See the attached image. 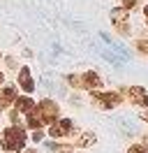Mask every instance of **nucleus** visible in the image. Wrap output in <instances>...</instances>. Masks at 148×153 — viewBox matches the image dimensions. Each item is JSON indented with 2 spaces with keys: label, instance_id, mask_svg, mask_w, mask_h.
Returning a JSON list of instances; mask_svg holds the SVG:
<instances>
[{
  "label": "nucleus",
  "instance_id": "f257e3e1",
  "mask_svg": "<svg viewBox=\"0 0 148 153\" xmlns=\"http://www.w3.org/2000/svg\"><path fill=\"white\" fill-rule=\"evenodd\" d=\"M23 144H26V132H23L21 128L12 125V128H7V130L2 132V146H5L7 151H21Z\"/></svg>",
  "mask_w": 148,
  "mask_h": 153
},
{
  "label": "nucleus",
  "instance_id": "f03ea898",
  "mask_svg": "<svg viewBox=\"0 0 148 153\" xmlns=\"http://www.w3.org/2000/svg\"><path fill=\"white\" fill-rule=\"evenodd\" d=\"M35 111V116H37V121L44 125V123H53L56 118H58V105H56L53 100H44V102H39V107L37 109H33Z\"/></svg>",
  "mask_w": 148,
  "mask_h": 153
},
{
  "label": "nucleus",
  "instance_id": "7ed1b4c3",
  "mask_svg": "<svg viewBox=\"0 0 148 153\" xmlns=\"http://www.w3.org/2000/svg\"><path fill=\"white\" fill-rule=\"evenodd\" d=\"M111 23L116 26V30H120L123 35L130 33V12L125 7H116L111 10Z\"/></svg>",
  "mask_w": 148,
  "mask_h": 153
},
{
  "label": "nucleus",
  "instance_id": "20e7f679",
  "mask_svg": "<svg viewBox=\"0 0 148 153\" xmlns=\"http://www.w3.org/2000/svg\"><path fill=\"white\" fill-rule=\"evenodd\" d=\"M92 102L104 107V109H111V107L120 105V95L118 93H100V91L95 88V91H92Z\"/></svg>",
  "mask_w": 148,
  "mask_h": 153
},
{
  "label": "nucleus",
  "instance_id": "39448f33",
  "mask_svg": "<svg viewBox=\"0 0 148 153\" xmlns=\"http://www.w3.org/2000/svg\"><path fill=\"white\" fill-rule=\"evenodd\" d=\"M125 93H127V97L134 102V105L148 107V93H146L141 86H130V88H125Z\"/></svg>",
  "mask_w": 148,
  "mask_h": 153
},
{
  "label": "nucleus",
  "instance_id": "423d86ee",
  "mask_svg": "<svg viewBox=\"0 0 148 153\" xmlns=\"http://www.w3.org/2000/svg\"><path fill=\"white\" fill-rule=\"evenodd\" d=\"M74 130V123L70 121V118H63V121H58V123H53L51 125V130H49V134L51 137H65V134H70Z\"/></svg>",
  "mask_w": 148,
  "mask_h": 153
},
{
  "label": "nucleus",
  "instance_id": "0eeeda50",
  "mask_svg": "<svg viewBox=\"0 0 148 153\" xmlns=\"http://www.w3.org/2000/svg\"><path fill=\"white\" fill-rule=\"evenodd\" d=\"M79 84H81V88H88V91H95V88L102 86V79L95 72H83L81 76H79Z\"/></svg>",
  "mask_w": 148,
  "mask_h": 153
},
{
  "label": "nucleus",
  "instance_id": "6e6552de",
  "mask_svg": "<svg viewBox=\"0 0 148 153\" xmlns=\"http://www.w3.org/2000/svg\"><path fill=\"white\" fill-rule=\"evenodd\" d=\"M18 86L23 88L26 93H33V91H35V81H33L28 67H21V70H18Z\"/></svg>",
  "mask_w": 148,
  "mask_h": 153
},
{
  "label": "nucleus",
  "instance_id": "1a4fd4ad",
  "mask_svg": "<svg viewBox=\"0 0 148 153\" xmlns=\"http://www.w3.org/2000/svg\"><path fill=\"white\" fill-rule=\"evenodd\" d=\"M14 100H16V88L14 86L2 88V93H0V111H5L9 105H14Z\"/></svg>",
  "mask_w": 148,
  "mask_h": 153
},
{
  "label": "nucleus",
  "instance_id": "9d476101",
  "mask_svg": "<svg viewBox=\"0 0 148 153\" xmlns=\"http://www.w3.org/2000/svg\"><path fill=\"white\" fill-rule=\"evenodd\" d=\"M14 105H16L18 111H30V109H35V102L30 100V97H18V100H14Z\"/></svg>",
  "mask_w": 148,
  "mask_h": 153
},
{
  "label": "nucleus",
  "instance_id": "9b49d317",
  "mask_svg": "<svg viewBox=\"0 0 148 153\" xmlns=\"http://www.w3.org/2000/svg\"><path fill=\"white\" fill-rule=\"evenodd\" d=\"M51 151H56V153H72V146H67V144H46Z\"/></svg>",
  "mask_w": 148,
  "mask_h": 153
},
{
  "label": "nucleus",
  "instance_id": "f8f14e48",
  "mask_svg": "<svg viewBox=\"0 0 148 153\" xmlns=\"http://www.w3.org/2000/svg\"><path fill=\"white\" fill-rule=\"evenodd\" d=\"M127 153H148V146L146 144H134V146H130Z\"/></svg>",
  "mask_w": 148,
  "mask_h": 153
},
{
  "label": "nucleus",
  "instance_id": "ddd939ff",
  "mask_svg": "<svg viewBox=\"0 0 148 153\" xmlns=\"http://www.w3.org/2000/svg\"><path fill=\"white\" fill-rule=\"evenodd\" d=\"M92 142H95V137H92V134H83V137H81L76 144H79V146H90Z\"/></svg>",
  "mask_w": 148,
  "mask_h": 153
},
{
  "label": "nucleus",
  "instance_id": "4468645a",
  "mask_svg": "<svg viewBox=\"0 0 148 153\" xmlns=\"http://www.w3.org/2000/svg\"><path fill=\"white\" fill-rule=\"evenodd\" d=\"M137 49L141 51V53H148V42H146V39H139V42H137Z\"/></svg>",
  "mask_w": 148,
  "mask_h": 153
},
{
  "label": "nucleus",
  "instance_id": "2eb2a0df",
  "mask_svg": "<svg viewBox=\"0 0 148 153\" xmlns=\"http://www.w3.org/2000/svg\"><path fill=\"white\" fill-rule=\"evenodd\" d=\"M67 81L72 84V86H76V88H81V84H79V76H74V74H70L67 76Z\"/></svg>",
  "mask_w": 148,
  "mask_h": 153
},
{
  "label": "nucleus",
  "instance_id": "dca6fc26",
  "mask_svg": "<svg viewBox=\"0 0 148 153\" xmlns=\"http://www.w3.org/2000/svg\"><path fill=\"white\" fill-rule=\"evenodd\" d=\"M137 2H139V0H123V7H125V10H132Z\"/></svg>",
  "mask_w": 148,
  "mask_h": 153
},
{
  "label": "nucleus",
  "instance_id": "f3484780",
  "mask_svg": "<svg viewBox=\"0 0 148 153\" xmlns=\"http://www.w3.org/2000/svg\"><path fill=\"white\" fill-rule=\"evenodd\" d=\"M42 137H44V134H42V130L37 128L35 132H33V142H42Z\"/></svg>",
  "mask_w": 148,
  "mask_h": 153
},
{
  "label": "nucleus",
  "instance_id": "a211bd4d",
  "mask_svg": "<svg viewBox=\"0 0 148 153\" xmlns=\"http://www.w3.org/2000/svg\"><path fill=\"white\" fill-rule=\"evenodd\" d=\"M144 14H146V21H148V5H146V10H144Z\"/></svg>",
  "mask_w": 148,
  "mask_h": 153
},
{
  "label": "nucleus",
  "instance_id": "6ab92c4d",
  "mask_svg": "<svg viewBox=\"0 0 148 153\" xmlns=\"http://www.w3.org/2000/svg\"><path fill=\"white\" fill-rule=\"evenodd\" d=\"M144 121H148V111H144Z\"/></svg>",
  "mask_w": 148,
  "mask_h": 153
},
{
  "label": "nucleus",
  "instance_id": "aec40b11",
  "mask_svg": "<svg viewBox=\"0 0 148 153\" xmlns=\"http://www.w3.org/2000/svg\"><path fill=\"white\" fill-rule=\"evenodd\" d=\"M2 81H5V76H2V74H0V86H2Z\"/></svg>",
  "mask_w": 148,
  "mask_h": 153
},
{
  "label": "nucleus",
  "instance_id": "412c9836",
  "mask_svg": "<svg viewBox=\"0 0 148 153\" xmlns=\"http://www.w3.org/2000/svg\"><path fill=\"white\" fill-rule=\"evenodd\" d=\"M26 153H37V151H26Z\"/></svg>",
  "mask_w": 148,
  "mask_h": 153
}]
</instances>
